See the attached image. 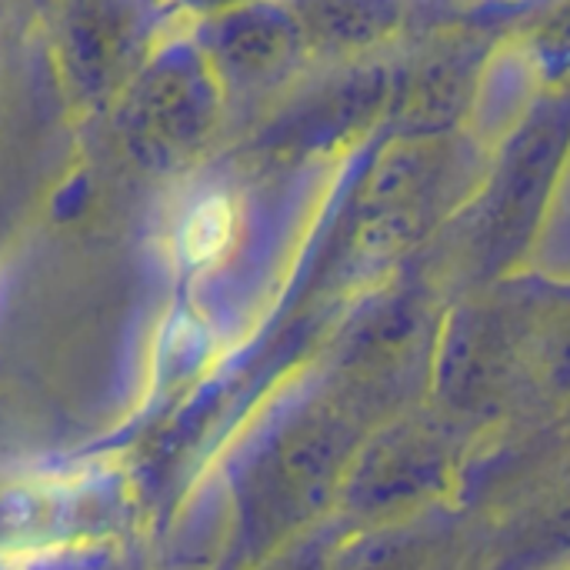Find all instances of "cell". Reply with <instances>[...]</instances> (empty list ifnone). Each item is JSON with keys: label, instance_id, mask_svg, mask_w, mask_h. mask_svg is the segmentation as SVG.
I'll use <instances>...</instances> for the list:
<instances>
[{"label": "cell", "instance_id": "obj_1", "mask_svg": "<svg viewBox=\"0 0 570 570\" xmlns=\"http://www.w3.org/2000/svg\"><path fill=\"white\" fill-rule=\"evenodd\" d=\"M234 234V210L224 197L197 200L180 224V254L190 264H207L224 254Z\"/></svg>", "mask_w": 570, "mask_h": 570}]
</instances>
